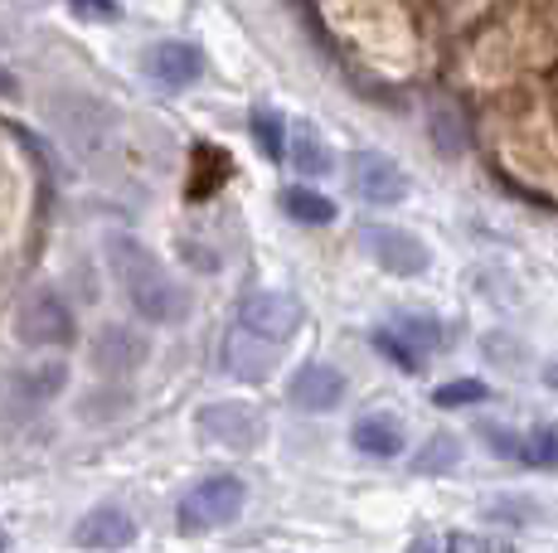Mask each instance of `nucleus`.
I'll use <instances>...</instances> for the list:
<instances>
[{"label": "nucleus", "mask_w": 558, "mask_h": 553, "mask_svg": "<svg viewBox=\"0 0 558 553\" xmlns=\"http://www.w3.org/2000/svg\"><path fill=\"white\" fill-rule=\"evenodd\" d=\"M239 331H248L257 340H267V345H287L296 331H302V302L287 292H248L239 302Z\"/></svg>", "instance_id": "20e7f679"}, {"label": "nucleus", "mask_w": 558, "mask_h": 553, "mask_svg": "<svg viewBox=\"0 0 558 553\" xmlns=\"http://www.w3.org/2000/svg\"><path fill=\"white\" fill-rule=\"evenodd\" d=\"M287 403L302 413H330L345 403V374L336 365H302L287 384Z\"/></svg>", "instance_id": "f8f14e48"}, {"label": "nucleus", "mask_w": 558, "mask_h": 553, "mask_svg": "<svg viewBox=\"0 0 558 553\" xmlns=\"http://www.w3.org/2000/svg\"><path fill=\"white\" fill-rule=\"evenodd\" d=\"M69 5H73V15H83V20H117L122 15L117 0H69Z\"/></svg>", "instance_id": "bb28decb"}, {"label": "nucleus", "mask_w": 558, "mask_h": 553, "mask_svg": "<svg viewBox=\"0 0 558 553\" xmlns=\"http://www.w3.org/2000/svg\"><path fill=\"white\" fill-rule=\"evenodd\" d=\"M0 93H15V78H10V73H0Z\"/></svg>", "instance_id": "c756f323"}, {"label": "nucleus", "mask_w": 558, "mask_h": 553, "mask_svg": "<svg viewBox=\"0 0 558 553\" xmlns=\"http://www.w3.org/2000/svg\"><path fill=\"white\" fill-rule=\"evenodd\" d=\"M481 442L496 456H510V462H524V438L510 428H496V422H481Z\"/></svg>", "instance_id": "393cba45"}, {"label": "nucleus", "mask_w": 558, "mask_h": 553, "mask_svg": "<svg viewBox=\"0 0 558 553\" xmlns=\"http://www.w3.org/2000/svg\"><path fill=\"white\" fill-rule=\"evenodd\" d=\"M287 161L306 180L330 175V165H336L330 161V146L320 142V132H311V126H292V132H287Z\"/></svg>", "instance_id": "2eb2a0df"}, {"label": "nucleus", "mask_w": 558, "mask_h": 553, "mask_svg": "<svg viewBox=\"0 0 558 553\" xmlns=\"http://www.w3.org/2000/svg\"><path fill=\"white\" fill-rule=\"evenodd\" d=\"M102 253H107V268H112L122 296L132 302V311L151 325H180L190 316V296L175 276L166 272V262L146 248L136 233H122V229H107L102 238Z\"/></svg>", "instance_id": "f257e3e1"}, {"label": "nucleus", "mask_w": 558, "mask_h": 553, "mask_svg": "<svg viewBox=\"0 0 558 553\" xmlns=\"http://www.w3.org/2000/svg\"><path fill=\"white\" fill-rule=\"evenodd\" d=\"M524 466L558 471V428H554V422H539V428L524 438Z\"/></svg>", "instance_id": "4be33fe9"}, {"label": "nucleus", "mask_w": 558, "mask_h": 553, "mask_svg": "<svg viewBox=\"0 0 558 553\" xmlns=\"http://www.w3.org/2000/svg\"><path fill=\"white\" fill-rule=\"evenodd\" d=\"M0 549H5V539H0Z\"/></svg>", "instance_id": "7c9ffc66"}, {"label": "nucleus", "mask_w": 558, "mask_h": 553, "mask_svg": "<svg viewBox=\"0 0 558 553\" xmlns=\"http://www.w3.org/2000/svg\"><path fill=\"white\" fill-rule=\"evenodd\" d=\"M544 384H549V389L558 393V355L549 359V365H544Z\"/></svg>", "instance_id": "cd10ccee"}, {"label": "nucleus", "mask_w": 558, "mask_h": 553, "mask_svg": "<svg viewBox=\"0 0 558 553\" xmlns=\"http://www.w3.org/2000/svg\"><path fill=\"white\" fill-rule=\"evenodd\" d=\"M248 132H253V142H257V151L267 156V161H287V116L277 112V108H267V102H257V108L248 112Z\"/></svg>", "instance_id": "f3484780"}, {"label": "nucleus", "mask_w": 558, "mask_h": 553, "mask_svg": "<svg viewBox=\"0 0 558 553\" xmlns=\"http://www.w3.org/2000/svg\"><path fill=\"white\" fill-rule=\"evenodd\" d=\"M146 73H151L160 88L185 93L204 78V54L190 39H160V45L146 49Z\"/></svg>", "instance_id": "9b49d317"}, {"label": "nucleus", "mask_w": 558, "mask_h": 553, "mask_svg": "<svg viewBox=\"0 0 558 553\" xmlns=\"http://www.w3.org/2000/svg\"><path fill=\"white\" fill-rule=\"evenodd\" d=\"M433 142L442 156H461L466 151V126H461V116L452 108H433Z\"/></svg>", "instance_id": "b1692460"}, {"label": "nucleus", "mask_w": 558, "mask_h": 553, "mask_svg": "<svg viewBox=\"0 0 558 553\" xmlns=\"http://www.w3.org/2000/svg\"><path fill=\"white\" fill-rule=\"evenodd\" d=\"M364 253H369L374 262H379L389 276H423L433 268V253H427L423 238H413L408 229H393V223H369V229L360 233Z\"/></svg>", "instance_id": "0eeeda50"}, {"label": "nucleus", "mask_w": 558, "mask_h": 553, "mask_svg": "<svg viewBox=\"0 0 558 553\" xmlns=\"http://www.w3.org/2000/svg\"><path fill=\"white\" fill-rule=\"evenodd\" d=\"M49 122L59 126V136L78 156H98L107 136H112V108L102 98H88V93H73V88L49 98Z\"/></svg>", "instance_id": "7ed1b4c3"}, {"label": "nucleus", "mask_w": 558, "mask_h": 553, "mask_svg": "<svg viewBox=\"0 0 558 553\" xmlns=\"http://www.w3.org/2000/svg\"><path fill=\"white\" fill-rule=\"evenodd\" d=\"M393 335H403L408 345L417 349V355H433V349H442V325L433 321V316H417V311H399L393 316V325H389Z\"/></svg>", "instance_id": "a211bd4d"}, {"label": "nucleus", "mask_w": 558, "mask_h": 553, "mask_svg": "<svg viewBox=\"0 0 558 553\" xmlns=\"http://www.w3.org/2000/svg\"><path fill=\"white\" fill-rule=\"evenodd\" d=\"M486 398H490L486 379H447V384L433 389L437 408H466V403H486Z\"/></svg>", "instance_id": "412c9836"}, {"label": "nucleus", "mask_w": 558, "mask_h": 553, "mask_svg": "<svg viewBox=\"0 0 558 553\" xmlns=\"http://www.w3.org/2000/svg\"><path fill=\"white\" fill-rule=\"evenodd\" d=\"M136 534H142V529H136V519L126 515L122 505H98L73 525V544L83 553H122L136 544Z\"/></svg>", "instance_id": "9d476101"}, {"label": "nucleus", "mask_w": 558, "mask_h": 553, "mask_svg": "<svg viewBox=\"0 0 558 553\" xmlns=\"http://www.w3.org/2000/svg\"><path fill=\"white\" fill-rule=\"evenodd\" d=\"M199 432L219 446H233V452H253L263 442V413L248 403H204Z\"/></svg>", "instance_id": "6e6552de"}, {"label": "nucleus", "mask_w": 558, "mask_h": 553, "mask_svg": "<svg viewBox=\"0 0 558 553\" xmlns=\"http://www.w3.org/2000/svg\"><path fill=\"white\" fill-rule=\"evenodd\" d=\"M442 553H514L510 544H500V539H481V534H452L442 544Z\"/></svg>", "instance_id": "a878e982"}, {"label": "nucleus", "mask_w": 558, "mask_h": 553, "mask_svg": "<svg viewBox=\"0 0 558 553\" xmlns=\"http://www.w3.org/2000/svg\"><path fill=\"white\" fill-rule=\"evenodd\" d=\"M350 442H355L360 456L389 462V456L403 452V422L393 418V413H364L355 428H350Z\"/></svg>", "instance_id": "4468645a"}, {"label": "nucleus", "mask_w": 558, "mask_h": 553, "mask_svg": "<svg viewBox=\"0 0 558 553\" xmlns=\"http://www.w3.org/2000/svg\"><path fill=\"white\" fill-rule=\"evenodd\" d=\"M243 505H248V486L239 476H229V471L204 476L199 486H190L180 495L175 525H180V534H214V529H229L243 515Z\"/></svg>", "instance_id": "f03ea898"}, {"label": "nucleus", "mask_w": 558, "mask_h": 553, "mask_svg": "<svg viewBox=\"0 0 558 553\" xmlns=\"http://www.w3.org/2000/svg\"><path fill=\"white\" fill-rule=\"evenodd\" d=\"M277 359H282V345H267V340L239 331V325L223 335V369L233 379H243V384H263L277 369Z\"/></svg>", "instance_id": "ddd939ff"}, {"label": "nucleus", "mask_w": 558, "mask_h": 553, "mask_svg": "<svg viewBox=\"0 0 558 553\" xmlns=\"http://www.w3.org/2000/svg\"><path fill=\"white\" fill-rule=\"evenodd\" d=\"M369 340H374V349H379V355H384V359H393V365H399V369H408V374H417V369H423V365H427V359H423V355H417V349H413V345H408V340H403V335H393V331H389V325H379V331H374Z\"/></svg>", "instance_id": "5701e85b"}, {"label": "nucleus", "mask_w": 558, "mask_h": 553, "mask_svg": "<svg viewBox=\"0 0 558 553\" xmlns=\"http://www.w3.org/2000/svg\"><path fill=\"white\" fill-rule=\"evenodd\" d=\"M457 462H461V442L447 438V432H437V438L423 442V452L413 456V471L417 476H442V471H452Z\"/></svg>", "instance_id": "6ab92c4d"}, {"label": "nucleus", "mask_w": 558, "mask_h": 553, "mask_svg": "<svg viewBox=\"0 0 558 553\" xmlns=\"http://www.w3.org/2000/svg\"><path fill=\"white\" fill-rule=\"evenodd\" d=\"M345 175H350V189L364 199V205H379V209H393L408 199V175L399 161H389L384 151H350L345 156Z\"/></svg>", "instance_id": "423d86ee"}, {"label": "nucleus", "mask_w": 558, "mask_h": 553, "mask_svg": "<svg viewBox=\"0 0 558 553\" xmlns=\"http://www.w3.org/2000/svg\"><path fill=\"white\" fill-rule=\"evenodd\" d=\"M146 359H151V345H146V335H136L132 325H107V331H98V340H93V349H88L93 374H107V379L136 374Z\"/></svg>", "instance_id": "1a4fd4ad"}, {"label": "nucleus", "mask_w": 558, "mask_h": 553, "mask_svg": "<svg viewBox=\"0 0 558 553\" xmlns=\"http://www.w3.org/2000/svg\"><path fill=\"white\" fill-rule=\"evenodd\" d=\"M15 335L25 340V345H39V349H49V345L63 349L78 340V321H73L69 302H63L59 292H35L15 311Z\"/></svg>", "instance_id": "39448f33"}, {"label": "nucleus", "mask_w": 558, "mask_h": 553, "mask_svg": "<svg viewBox=\"0 0 558 553\" xmlns=\"http://www.w3.org/2000/svg\"><path fill=\"white\" fill-rule=\"evenodd\" d=\"M63 365H39V369H29V374H20L15 379V393L20 398H29V403H45V398H53V393L63 389Z\"/></svg>", "instance_id": "aec40b11"}, {"label": "nucleus", "mask_w": 558, "mask_h": 553, "mask_svg": "<svg viewBox=\"0 0 558 553\" xmlns=\"http://www.w3.org/2000/svg\"><path fill=\"white\" fill-rule=\"evenodd\" d=\"M413 553H442V544H433V539H417Z\"/></svg>", "instance_id": "c85d7f7f"}, {"label": "nucleus", "mask_w": 558, "mask_h": 553, "mask_svg": "<svg viewBox=\"0 0 558 553\" xmlns=\"http://www.w3.org/2000/svg\"><path fill=\"white\" fill-rule=\"evenodd\" d=\"M282 209L292 214V223H306V229H326V223H336V199H326L311 185H287Z\"/></svg>", "instance_id": "dca6fc26"}]
</instances>
